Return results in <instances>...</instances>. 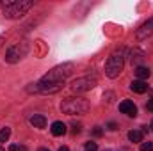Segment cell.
Listing matches in <instances>:
<instances>
[{
	"instance_id": "e0dca14e",
	"label": "cell",
	"mask_w": 153,
	"mask_h": 151,
	"mask_svg": "<svg viewBox=\"0 0 153 151\" xmlns=\"http://www.w3.org/2000/svg\"><path fill=\"white\" fill-rule=\"evenodd\" d=\"M141 151H153V142H143L141 144Z\"/></svg>"
},
{
	"instance_id": "2e32d148",
	"label": "cell",
	"mask_w": 153,
	"mask_h": 151,
	"mask_svg": "<svg viewBox=\"0 0 153 151\" xmlns=\"http://www.w3.org/2000/svg\"><path fill=\"white\" fill-rule=\"evenodd\" d=\"M84 151H98L96 142H87V144H85V148H84Z\"/></svg>"
},
{
	"instance_id": "ba28073f",
	"label": "cell",
	"mask_w": 153,
	"mask_h": 151,
	"mask_svg": "<svg viewBox=\"0 0 153 151\" xmlns=\"http://www.w3.org/2000/svg\"><path fill=\"white\" fill-rule=\"evenodd\" d=\"M119 110L123 114H126V115H130V117H135V115H137V107H135L134 101H130V100L121 101V103H119Z\"/></svg>"
},
{
	"instance_id": "603a6c76",
	"label": "cell",
	"mask_w": 153,
	"mask_h": 151,
	"mask_svg": "<svg viewBox=\"0 0 153 151\" xmlns=\"http://www.w3.org/2000/svg\"><path fill=\"white\" fill-rule=\"evenodd\" d=\"M146 109H148V110H152V112H153V100H150V101H148V105H146Z\"/></svg>"
},
{
	"instance_id": "d6986e66",
	"label": "cell",
	"mask_w": 153,
	"mask_h": 151,
	"mask_svg": "<svg viewBox=\"0 0 153 151\" xmlns=\"http://www.w3.org/2000/svg\"><path fill=\"white\" fill-rule=\"evenodd\" d=\"M93 135H94V137H102V135H103V130H102L100 126H94V128H93Z\"/></svg>"
},
{
	"instance_id": "7a4b0ae2",
	"label": "cell",
	"mask_w": 153,
	"mask_h": 151,
	"mask_svg": "<svg viewBox=\"0 0 153 151\" xmlns=\"http://www.w3.org/2000/svg\"><path fill=\"white\" fill-rule=\"evenodd\" d=\"M30 7H34V2L32 0H7L5 2V7H4V16L5 18H11V20L22 18Z\"/></svg>"
},
{
	"instance_id": "9c48e42d",
	"label": "cell",
	"mask_w": 153,
	"mask_h": 151,
	"mask_svg": "<svg viewBox=\"0 0 153 151\" xmlns=\"http://www.w3.org/2000/svg\"><path fill=\"white\" fill-rule=\"evenodd\" d=\"M130 61H132V64L141 66V62L144 61V52L139 50V48H134V50L130 52Z\"/></svg>"
},
{
	"instance_id": "8992f818",
	"label": "cell",
	"mask_w": 153,
	"mask_h": 151,
	"mask_svg": "<svg viewBox=\"0 0 153 151\" xmlns=\"http://www.w3.org/2000/svg\"><path fill=\"white\" fill-rule=\"evenodd\" d=\"M96 85V78H91V76H82V78H76L71 82V91L73 93H87L91 91L93 87Z\"/></svg>"
},
{
	"instance_id": "6da1fadb",
	"label": "cell",
	"mask_w": 153,
	"mask_h": 151,
	"mask_svg": "<svg viewBox=\"0 0 153 151\" xmlns=\"http://www.w3.org/2000/svg\"><path fill=\"white\" fill-rule=\"evenodd\" d=\"M71 71H73V64L71 62L59 64L53 70H50L45 76H41V80L38 84H43V85H46V84H62L68 76L71 75Z\"/></svg>"
},
{
	"instance_id": "4fadbf2b",
	"label": "cell",
	"mask_w": 153,
	"mask_h": 151,
	"mask_svg": "<svg viewBox=\"0 0 153 151\" xmlns=\"http://www.w3.org/2000/svg\"><path fill=\"white\" fill-rule=\"evenodd\" d=\"M135 76L144 82L146 78H150V68H146V66H137V68H135Z\"/></svg>"
},
{
	"instance_id": "4316f807",
	"label": "cell",
	"mask_w": 153,
	"mask_h": 151,
	"mask_svg": "<svg viewBox=\"0 0 153 151\" xmlns=\"http://www.w3.org/2000/svg\"><path fill=\"white\" fill-rule=\"evenodd\" d=\"M0 151H5V150H4V148H2V146H0Z\"/></svg>"
},
{
	"instance_id": "8fae6325",
	"label": "cell",
	"mask_w": 153,
	"mask_h": 151,
	"mask_svg": "<svg viewBox=\"0 0 153 151\" xmlns=\"http://www.w3.org/2000/svg\"><path fill=\"white\" fill-rule=\"evenodd\" d=\"M130 89H132L134 93L143 94V93H146V91H148V84H146V82H143V80H134V82L130 84Z\"/></svg>"
},
{
	"instance_id": "30bf717a",
	"label": "cell",
	"mask_w": 153,
	"mask_h": 151,
	"mask_svg": "<svg viewBox=\"0 0 153 151\" xmlns=\"http://www.w3.org/2000/svg\"><path fill=\"white\" fill-rule=\"evenodd\" d=\"M52 133L55 135V137H61V135H64L68 130H66V124L62 123V121H55V123H52Z\"/></svg>"
},
{
	"instance_id": "484cf974",
	"label": "cell",
	"mask_w": 153,
	"mask_h": 151,
	"mask_svg": "<svg viewBox=\"0 0 153 151\" xmlns=\"http://www.w3.org/2000/svg\"><path fill=\"white\" fill-rule=\"evenodd\" d=\"M2 43H4V38H2V36H0V46H2Z\"/></svg>"
},
{
	"instance_id": "cb8c5ba5",
	"label": "cell",
	"mask_w": 153,
	"mask_h": 151,
	"mask_svg": "<svg viewBox=\"0 0 153 151\" xmlns=\"http://www.w3.org/2000/svg\"><path fill=\"white\" fill-rule=\"evenodd\" d=\"M59 151H70V150H68L66 146H62V148H59Z\"/></svg>"
},
{
	"instance_id": "83f0119b",
	"label": "cell",
	"mask_w": 153,
	"mask_h": 151,
	"mask_svg": "<svg viewBox=\"0 0 153 151\" xmlns=\"http://www.w3.org/2000/svg\"><path fill=\"white\" fill-rule=\"evenodd\" d=\"M152 130H153V121H152Z\"/></svg>"
},
{
	"instance_id": "9a60e30c",
	"label": "cell",
	"mask_w": 153,
	"mask_h": 151,
	"mask_svg": "<svg viewBox=\"0 0 153 151\" xmlns=\"http://www.w3.org/2000/svg\"><path fill=\"white\" fill-rule=\"evenodd\" d=\"M11 137V128H2L0 130V142H7Z\"/></svg>"
},
{
	"instance_id": "7402d4cb",
	"label": "cell",
	"mask_w": 153,
	"mask_h": 151,
	"mask_svg": "<svg viewBox=\"0 0 153 151\" xmlns=\"http://www.w3.org/2000/svg\"><path fill=\"white\" fill-rule=\"evenodd\" d=\"M71 132H73V133H80V132H82V126H80V124H73V130H71Z\"/></svg>"
},
{
	"instance_id": "5b68a950",
	"label": "cell",
	"mask_w": 153,
	"mask_h": 151,
	"mask_svg": "<svg viewBox=\"0 0 153 151\" xmlns=\"http://www.w3.org/2000/svg\"><path fill=\"white\" fill-rule=\"evenodd\" d=\"M27 52H29V46H27L25 43L14 44V46H11V48L5 52V61H7L9 64H16V62H20V61L25 57Z\"/></svg>"
},
{
	"instance_id": "3957f363",
	"label": "cell",
	"mask_w": 153,
	"mask_h": 151,
	"mask_svg": "<svg viewBox=\"0 0 153 151\" xmlns=\"http://www.w3.org/2000/svg\"><path fill=\"white\" fill-rule=\"evenodd\" d=\"M123 48H117L111 53V57L107 59L105 62V75L109 78H117L119 73L123 71V66H125V55H123Z\"/></svg>"
},
{
	"instance_id": "277c9868",
	"label": "cell",
	"mask_w": 153,
	"mask_h": 151,
	"mask_svg": "<svg viewBox=\"0 0 153 151\" xmlns=\"http://www.w3.org/2000/svg\"><path fill=\"white\" fill-rule=\"evenodd\" d=\"M61 110L68 115H76V114H85L89 110V101L84 98H66L61 105Z\"/></svg>"
},
{
	"instance_id": "ffe728a7",
	"label": "cell",
	"mask_w": 153,
	"mask_h": 151,
	"mask_svg": "<svg viewBox=\"0 0 153 151\" xmlns=\"http://www.w3.org/2000/svg\"><path fill=\"white\" fill-rule=\"evenodd\" d=\"M103 98L107 100V103H112V100H114V93H105Z\"/></svg>"
},
{
	"instance_id": "7c38bea8",
	"label": "cell",
	"mask_w": 153,
	"mask_h": 151,
	"mask_svg": "<svg viewBox=\"0 0 153 151\" xmlns=\"http://www.w3.org/2000/svg\"><path fill=\"white\" fill-rule=\"evenodd\" d=\"M30 124H32L34 128H45V126H46V117L36 114V115L30 117Z\"/></svg>"
},
{
	"instance_id": "5bb4252c",
	"label": "cell",
	"mask_w": 153,
	"mask_h": 151,
	"mask_svg": "<svg viewBox=\"0 0 153 151\" xmlns=\"http://www.w3.org/2000/svg\"><path fill=\"white\" fill-rule=\"evenodd\" d=\"M143 132H139V130H132V132H128V139L132 141V142H143Z\"/></svg>"
},
{
	"instance_id": "ac0fdd59",
	"label": "cell",
	"mask_w": 153,
	"mask_h": 151,
	"mask_svg": "<svg viewBox=\"0 0 153 151\" xmlns=\"http://www.w3.org/2000/svg\"><path fill=\"white\" fill-rule=\"evenodd\" d=\"M9 151H27V148L25 146H18V144H11Z\"/></svg>"
},
{
	"instance_id": "44dd1931",
	"label": "cell",
	"mask_w": 153,
	"mask_h": 151,
	"mask_svg": "<svg viewBox=\"0 0 153 151\" xmlns=\"http://www.w3.org/2000/svg\"><path fill=\"white\" fill-rule=\"evenodd\" d=\"M107 128H109V130H111V132H114V130H117V124H116L114 121H111V123H109V124H107Z\"/></svg>"
},
{
	"instance_id": "52a82bcc",
	"label": "cell",
	"mask_w": 153,
	"mask_h": 151,
	"mask_svg": "<svg viewBox=\"0 0 153 151\" xmlns=\"http://www.w3.org/2000/svg\"><path fill=\"white\" fill-rule=\"evenodd\" d=\"M135 36H137L139 41H144V39L152 38V36H153V18H150L148 21H144V23L137 29Z\"/></svg>"
},
{
	"instance_id": "d4e9b609",
	"label": "cell",
	"mask_w": 153,
	"mask_h": 151,
	"mask_svg": "<svg viewBox=\"0 0 153 151\" xmlns=\"http://www.w3.org/2000/svg\"><path fill=\"white\" fill-rule=\"evenodd\" d=\"M38 151H50V150H48V148H39Z\"/></svg>"
}]
</instances>
